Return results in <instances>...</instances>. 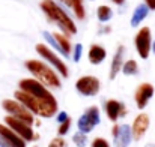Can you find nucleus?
<instances>
[{
  "label": "nucleus",
  "instance_id": "f257e3e1",
  "mask_svg": "<svg viewBox=\"0 0 155 147\" xmlns=\"http://www.w3.org/2000/svg\"><path fill=\"white\" fill-rule=\"evenodd\" d=\"M14 99L18 101L21 105H24L32 114L41 116L44 119H50L57 114V101H44V99H38L29 93H24L21 90H17L14 93Z\"/></svg>",
  "mask_w": 155,
  "mask_h": 147
},
{
  "label": "nucleus",
  "instance_id": "f03ea898",
  "mask_svg": "<svg viewBox=\"0 0 155 147\" xmlns=\"http://www.w3.org/2000/svg\"><path fill=\"white\" fill-rule=\"evenodd\" d=\"M41 9H42V12L47 15V18L51 23H56L60 27V30L65 33V36L77 33L75 23L69 18V15L59 5L54 3V0H42L41 2Z\"/></svg>",
  "mask_w": 155,
  "mask_h": 147
},
{
  "label": "nucleus",
  "instance_id": "7ed1b4c3",
  "mask_svg": "<svg viewBox=\"0 0 155 147\" xmlns=\"http://www.w3.org/2000/svg\"><path fill=\"white\" fill-rule=\"evenodd\" d=\"M26 69L35 77V80H38L41 84H44L45 87L50 89H60L62 81L59 78V75L53 71L50 66H47L44 62L41 60H27L26 63Z\"/></svg>",
  "mask_w": 155,
  "mask_h": 147
},
{
  "label": "nucleus",
  "instance_id": "20e7f679",
  "mask_svg": "<svg viewBox=\"0 0 155 147\" xmlns=\"http://www.w3.org/2000/svg\"><path fill=\"white\" fill-rule=\"evenodd\" d=\"M18 90H21V92H24V93H29V95H32V96H35V98L38 99H44V101H54V96H53V93L44 86V84H41L38 80H35V78H24V80H21L20 83H18Z\"/></svg>",
  "mask_w": 155,
  "mask_h": 147
},
{
  "label": "nucleus",
  "instance_id": "39448f33",
  "mask_svg": "<svg viewBox=\"0 0 155 147\" xmlns=\"http://www.w3.org/2000/svg\"><path fill=\"white\" fill-rule=\"evenodd\" d=\"M2 107L8 113V116H12V117H15V119H18V120H21V122H24L27 125H33L35 123L33 114L24 105H21L18 101H15V99H5L2 102Z\"/></svg>",
  "mask_w": 155,
  "mask_h": 147
},
{
  "label": "nucleus",
  "instance_id": "423d86ee",
  "mask_svg": "<svg viewBox=\"0 0 155 147\" xmlns=\"http://www.w3.org/2000/svg\"><path fill=\"white\" fill-rule=\"evenodd\" d=\"M36 53H38L42 59H45V62H48L54 69H57V72H59L63 78H68V77H69L68 66H66V65L63 63V60H62L60 57H57V54H56L54 51H51L47 45L38 44V45H36Z\"/></svg>",
  "mask_w": 155,
  "mask_h": 147
},
{
  "label": "nucleus",
  "instance_id": "0eeeda50",
  "mask_svg": "<svg viewBox=\"0 0 155 147\" xmlns=\"http://www.w3.org/2000/svg\"><path fill=\"white\" fill-rule=\"evenodd\" d=\"M5 125L8 128H11L17 135H20L26 143L27 141H33V140L38 138V134H35L32 125H27V123H24V122H21V120H18V119H15L12 116H6L5 117Z\"/></svg>",
  "mask_w": 155,
  "mask_h": 147
},
{
  "label": "nucleus",
  "instance_id": "6e6552de",
  "mask_svg": "<svg viewBox=\"0 0 155 147\" xmlns=\"http://www.w3.org/2000/svg\"><path fill=\"white\" fill-rule=\"evenodd\" d=\"M101 122V117H100V110L98 107H89L83 114L81 117L77 120V128L80 132L83 134H89L92 132V129Z\"/></svg>",
  "mask_w": 155,
  "mask_h": 147
},
{
  "label": "nucleus",
  "instance_id": "1a4fd4ad",
  "mask_svg": "<svg viewBox=\"0 0 155 147\" xmlns=\"http://www.w3.org/2000/svg\"><path fill=\"white\" fill-rule=\"evenodd\" d=\"M75 89L83 96H95L101 89V83L94 75H84L75 81Z\"/></svg>",
  "mask_w": 155,
  "mask_h": 147
},
{
  "label": "nucleus",
  "instance_id": "9d476101",
  "mask_svg": "<svg viewBox=\"0 0 155 147\" xmlns=\"http://www.w3.org/2000/svg\"><path fill=\"white\" fill-rule=\"evenodd\" d=\"M134 45H136V50L139 53V56L146 60L151 54V50H152V39H151V30L149 27H142L136 38H134Z\"/></svg>",
  "mask_w": 155,
  "mask_h": 147
},
{
  "label": "nucleus",
  "instance_id": "9b49d317",
  "mask_svg": "<svg viewBox=\"0 0 155 147\" xmlns=\"http://www.w3.org/2000/svg\"><path fill=\"white\" fill-rule=\"evenodd\" d=\"M113 135V143L114 147H130L133 141V134H131V126L130 125H114L111 129Z\"/></svg>",
  "mask_w": 155,
  "mask_h": 147
},
{
  "label": "nucleus",
  "instance_id": "f8f14e48",
  "mask_svg": "<svg viewBox=\"0 0 155 147\" xmlns=\"http://www.w3.org/2000/svg\"><path fill=\"white\" fill-rule=\"evenodd\" d=\"M149 128V116L146 113H140L139 116H136L133 125H131V134H133V140L134 141H140L146 131Z\"/></svg>",
  "mask_w": 155,
  "mask_h": 147
},
{
  "label": "nucleus",
  "instance_id": "ddd939ff",
  "mask_svg": "<svg viewBox=\"0 0 155 147\" xmlns=\"http://www.w3.org/2000/svg\"><path fill=\"white\" fill-rule=\"evenodd\" d=\"M104 110H105L108 120H111V122H117V119L125 117L127 113H128L127 107L120 101H116V99H108L104 105Z\"/></svg>",
  "mask_w": 155,
  "mask_h": 147
},
{
  "label": "nucleus",
  "instance_id": "4468645a",
  "mask_svg": "<svg viewBox=\"0 0 155 147\" xmlns=\"http://www.w3.org/2000/svg\"><path fill=\"white\" fill-rule=\"evenodd\" d=\"M154 93H155V89L152 84H149V83H142V84L137 87L136 93H134V99H136L137 108H139V110H143V108L148 105V102L151 101V98L154 96Z\"/></svg>",
  "mask_w": 155,
  "mask_h": 147
},
{
  "label": "nucleus",
  "instance_id": "2eb2a0df",
  "mask_svg": "<svg viewBox=\"0 0 155 147\" xmlns=\"http://www.w3.org/2000/svg\"><path fill=\"white\" fill-rule=\"evenodd\" d=\"M0 137L5 138L8 143H11L14 147H26L27 146V143H26L20 135H17L11 128H8V126L3 125V123H0Z\"/></svg>",
  "mask_w": 155,
  "mask_h": 147
},
{
  "label": "nucleus",
  "instance_id": "dca6fc26",
  "mask_svg": "<svg viewBox=\"0 0 155 147\" xmlns=\"http://www.w3.org/2000/svg\"><path fill=\"white\" fill-rule=\"evenodd\" d=\"M124 53H125V47L119 45L117 50H116V53H114V56H113L111 65H110V74H108L110 80H114L117 77V74L120 72L122 65H124Z\"/></svg>",
  "mask_w": 155,
  "mask_h": 147
},
{
  "label": "nucleus",
  "instance_id": "f3484780",
  "mask_svg": "<svg viewBox=\"0 0 155 147\" xmlns=\"http://www.w3.org/2000/svg\"><path fill=\"white\" fill-rule=\"evenodd\" d=\"M87 57H89V62H91L92 65H100V63H103L104 60H105L107 51H105L101 45L94 44V45H91V48H89Z\"/></svg>",
  "mask_w": 155,
  "mask_h": 147
},
{
  "label": "nucleus",
  "instance_id": "a211bd4d",
  "mask_svg": "<svg viewBox=\"0 0 155 147\" xmlns=\"http://www.w3.org/2000/svg\"><path fill=\"white\" fill-rule=\"evenodd\" d=\"M53 38H54V41L57 42L59 53L63 54L65 57H69V54H71V42H69L68 36H65V35H62V33H54Z\"/></svg>",
  "mask_w": 155,
  "mask_h": 147
},
{
  "label": "nucleus",
  "instance_id": "6ab92c4d",
  "mask_svg": "<svg viewBox=\"0 0 155 147\" xmlns=\"http://www.w3.org/2000/svg\"><path fill=\"white\" fill-rule=\"evenodd\" d=\"M148 12H149V9H148V6L146 5H139L136 9H134V12H133V17H131V26L133 27H137L146 17H148Z\"/></svg>",
  "mask_w": 155,
  "mask_h": 147
},
{
  "label": "nucleus",
  "instance_id": "aec40b11",
  "mask_svg": "<svg viewBox=\"0 0 155 147\" xmlns=\"http://www.w3.org/2000/svg\"><path fill=\"white\" fill-rule=\"evenodd\" d=\"M125 75H136V74H139V65H137V62L136 60H133V59H130V60H127V62H124V65H122V69H120Z\"/></svg>",
  "mask_w": 155,
  "mask_h": 147
},
{
  "label": "nucleus",
  "instance_id": "412c9836",
  "mask_svg": "<svg viewBox=\"0 0 155 147\" xmlns=\"http://www.w3.org/2000/svg\"><path fill=\"white\" fill-rule=\"evenodd\" d=\"M97 15H98V20H100L101 23H107V21L111 20V17H113V11H111L110 6L101 5V6L98 8V11H97Z\"/></svg>",
  "mask_w": 155,
  "mask_h": 147
},
{
  "label": "nucleus",
  "instance_id": "4be33fe9",
  "mask_svg": "<svg viewBox=\"0 0 155 147\" xmlns=\"http://www.w3.org/2000/svg\"><path fill=\"white\" fill-rule=\"evenodd\" d=\"M72 2V11L75 14V17L78 20H84L86 12H84V6H83V0H71Z\"/></svg>",
  "mask_w": 155,
  "mask_h": 147
},
{
  "label": "nucleus",
  "instance_id": "5701e85b",
  "mask_svg": "<svg viewBox=\"0 0 155 147\" xmlns=\"http://www.w3.org/2000/svg\"><path fill=\"white\" fill-rule=\"evenodd\" d=\"M72 141H74V144L78 147H84L86 146V143H87V137H86V134H83V132H75L74 134V137H72Z\"/></svg>",
  "mask_w": 155,
  "mask_h": 147
},
{
  "label": "nucleus",
  "instance_id": "b1692460",
  "mask_svg": "<svg viewBox=\"0 0 155 147\" xmlns=\"http://www.w3.org/2000/svg\"><path fill=\"white\" fill-rule=\"evenodd\" d=\"M71 117L68 119V120H65L63 123H60L59 125V129H57V134L60 135V137H63V135H66L68 132H69V128H71Z\"/></svg>",
  "mask_w": 155,
  "mask_h": 147
},
{
  "label": "nucleus",
  "instance_id": "393cba45",
  "mask_svg": "<svg viewBox=\"0 0 155 147\" xmlns=\"http://www.w3.org/2000/svg\"><path fill=\"white\" fill-rule=\"evenodd\" d=\"M91 147H110V144H108V141H107L105 138L97 137V138H94V141H92Z\"/></svg>",
  "mask_w": 155,
  "mask_h": 147
},
{
  "label": "nucleus",
  "instance_id": "a878e982",
  "mask_svg": "<svg viewBox=\"0 0 155 147\" xmlns=\"http://www.w3.org/2000/svg\"><path fill=\"white\" fill-rule=\"evenodd\" d=\"M48 147H66V141L62 138V137H56L50 141Z\"/></svg>",
  "mask_w": 155,
  "mask_h": 147
},
{
  "label": "nucleus",
  "instance_id": "bb28decb",
  "mask_svg": "<svg viewBox=\"0 0 155 147\" xmlns=\"http://www.w3.org/2000/svg\"><path fill=\"white\" fill-rule=\"evenodd\" d=\"M81 53H83V45L81 44H77L75 47H74V62H80V59H81Z\"/></svg>",
  "mask_w": 155,
  "mask_h": 147
},
{
  "label": "nucleus",
  "instance_id": "cd10ccee",
  "mask_svg": "<svg viewBox=\"0 0 155 147\" xmlns=\"http://www.w3.org/2000/svg\"><path fill=\"white\" fill-rule=\"evenodd\" d=\"M56 119H57V122H59V125H60V123H63L65 120H68V119H69V116H68L65 111H59Z\"/></svg>",
  "mask_w": 155,
  "mask_h": 147
},
{
  "label": "nucleus",
  "instance_id": "c85d7f7f",
  "mask_svg": "<svg viewBox=\"0 0 155 147\" xmlns=\"http://www.w3.org/2000/svg\"><path fill=\"white\" fill-rule=\"evenodd\" d=\"M145 5L148 6V9L155 11V0H145Z\"/></svg>",
  "mask_w": 155,
  "mask_h": 147
},
{
  "label": "nucleus",
  "instance_id": "c756f323",
  "mask_svg": "<svg viewBox=\"0 0 155 147\" xmlns=\"http://www.w3.org/2000/svg\"><path fill=\"white\" fill-rule=\"evenodd\" d=\"M0 147H14V146H12L11 143H8L5 138H2V137H0Z\"/></svg>",
  "mask_w": 155,
  "mask_h": 147
},
{
  "label": "nucleus",
  "instance_id": "7c9ffc66",
  "mask_svg": "<svg viewBox=\"0 0 155 147\" xmlns=\"http://www.w3.org/2000/svg\"><path fill=\"white\" fill-rule=\"evenodd\" d=\"M60 2H62L63 5H66L68 8H72V2H71V0H60Z\"/></svg>",
  "mask_w": 155,
  "mask_h": 147
},
{
  "label": "nucleus",
  "instance_id": "2f4dec72",
  "mask_svg": "<svg viewBox=\"0 0 155 147\" xmlns=\"http://www.w3.org/2000/svg\"><path fill=\"white\" fill-rule=\"evenodd\" d=\"M111 2H113V3H116V5H124V2H125V0H111Z\"/></svg>",
  "mask_w": 155,
  "mask_h": 147
},
{
  "label": "nucleus",
  "instance_id": "473e14b6",
  "mask_svg": "<svg viewBox=\"0 0 155 147\" xmlns=\"http://www.w3.org/2000/svg\"><path fill=\"white\" fill-rule=\"evenodd\" d=\"M145 147H155V144H154V143H148Z\"/></svg>",
  "mask_w": 155,
  "mask_h": 147
},
{
  "label": "nucleus",
  "instance_id": "72a5a7b5",
  "mask_svg": "<svg viewBox=\"0 0 155 147\" xmlns=\"http://www.w3.org/2000/svg\"><path fill=\"white\" fill-rule=\"evenodd\" d=\"M152 51H154V54H155V41H154V44H152Z\"/></svg>",
  "mask_w": 155,
  "mask_h": 147
},
{
  "label": "nucleus",
  "instance_id": "f704fd0d",
  "mask_svg": "<svg viewBox=\"0 0 155 147\" xmlns=\"http://www.w3.org/2000/svg\"><path fill=\"white\" fill-rule=\"evenodd\" d=\"M35 147H36V146H35Z\"/></svg>",
  "mask_w": 155,
  "mask_h": 147
}]
</instances>
